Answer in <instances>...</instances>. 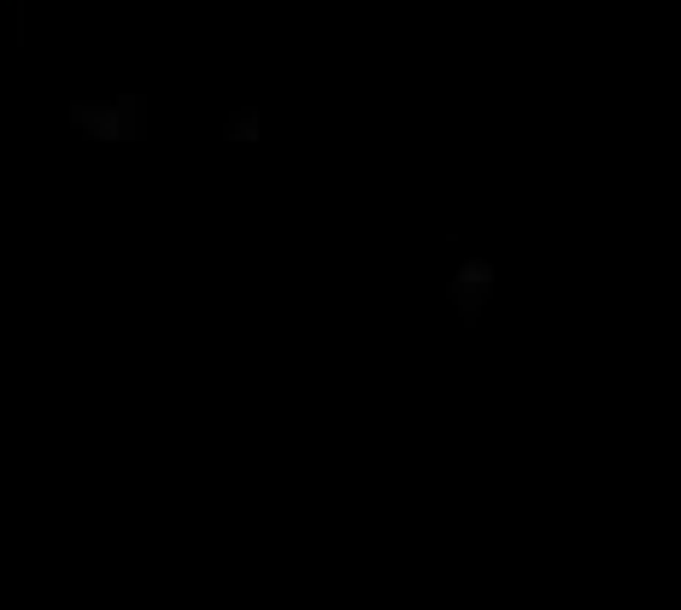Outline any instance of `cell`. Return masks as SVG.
Returning <instances> with one entry per match:
<instances>
[{
  "label": "cell",
  "mask_w": 681,
  "mask_h": 610,
  "mask_svg": "<svg viewBox=\"0 0 681 610\" xmlns=\"http://www.w3.org/2000/svg\"><path fill=\"white\" fill-rule=\"evenodd\" d=\"M65 124L83 141H147V94H106V100H71Z\"/></svg>",
  "instance_id": "cell-1"
},
{
  "label": "cell",
  "mask_w": 681,
  "mask_h": 610,
  "mask_svg": "<svg viewBox=\"0 0 681 610\" xmlns=\"http://www.w3.org/2000/svg\"><path fill=\"white\" fill-rule=\"evenodd\" d=\"M494 288H500V264H488V259L453 264V276H447V300L458 305V323H464V329H476V317H482V305L494 300Z\"/></svg>",
  "instance_id": "cell-2"
},
{
  "label": "cell",
  "mask_w": 681,
  "mask_h": 610,
  "mask_svg": "<svg viewBox=\"0 0 681 610\" xmlns=\"http://www.w3.org/2000/svg\"><path fill=\"white\" fill-rule=\"evenodd\" d=\"M218 135L224 141H265V112L259 106H235L224 124H218Z\"/></svg>",
  "instance_id": "cell-3"
}]
</instances>
